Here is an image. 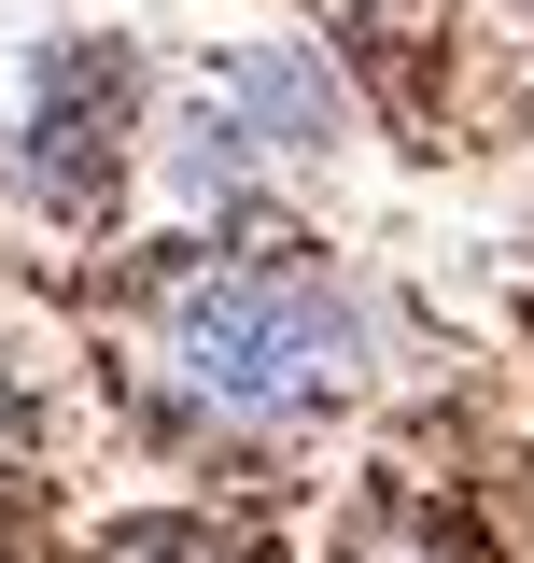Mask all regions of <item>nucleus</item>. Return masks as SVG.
I'll use <instances>...</instances> for the list:
<instances>
[{
  "instance_id": "nucleus-4",
  "label": "nucleus",
  "mask_w": 534,
  "mask_h": 563,
  "mask_svg": "<svg viewBox=\"0 0 534 563\" xmlns=\"http://www.w3.org/2000/svg\"><path fill=\"white\" fill-rule=\"evenodd\" d=\"M324 563H492L478 550V521L465 507H436V493H366V507H352V521H337V550Z\"/></svg>"
},
{
  "instance_id": "nucleus-2",
  "label": "nucleus",
  "mask_w": 534,
  "mask_h": 563,
  "mask_svg": "<svg viewBox=\"0 0 534 563\" xmlns=\"http://www.w3.org/2000/svg\"><path fill=\"white\" fill-rule=\"evenodd\" d=\"M169 198L183 211H254L281 184H310L337 141H352V85H337L324 43H296V29H254V43H225V57L183 70V99H169Z\"/></svg>"
},
{
  "instance_id": "nucleus-1",
  "label": "nucleus",
  "mask_w": 534,
  "mask_h": 563,
  "mask_svg": "<svg viewBox=\"0 0 534 563\" xmlns=\"http://www.w3.org/2000/svg\"><path fill=\"white\" fill-rule=\"evenodd\" d=\"M127 395L183 451H296L366 395V296L324 240L296 225H240L225 240H169L127 282Z\"/></svg>"
},
{
  "instance_id": "nucleus-5",
  "label": "nucleus",
  "mask_w": 534,
  "mask_h": 563,
  "mask_svg": "<svg viewBox=\"0 0 534 563\" xmlns=\"http://www.w3.org/2000/svg\"><path fill=\"white\" fill-rule=\"evenodd\" d=\"M99 563H267V550L225 536V521H198V507H141V521L99 536Z\"/></svg>"
},
{
  "instance_id": "nucleus-3",
  "label": "nucleus",
  "mask_w": 534,
  "mask_h": 563,
  "mask_svg": "<svg viewBox=\"0 0 534 563\" xmlns=\"http://www.w3.org/2000/svg\"><path fill=\"white\" fill-rule=\"evenodd\" d=\"M127 141H141V57L70 29V43H29L14 70V128H0V184L43 211V225H99L127 198Z\"/></svg>"
}]
</instances>
